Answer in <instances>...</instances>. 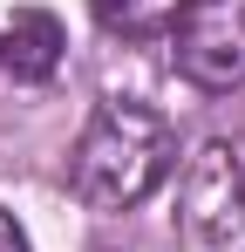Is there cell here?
<instances>
[{
  "label": "cell",
  "mask_w": 245,
  "mask_h": 252,
  "mask_svg": "<svg viewBox=\"0 0 245 252\" xmlns=\"http://www.w3.org/2000/svg\"><path fill=\"white\" fill-rule=\"evenodd\" d=\"M177 164V136L150 102L109 95L89 109L75 150H68V184L89 211H129L157 191Z\"/></svg>",
  "instance_id": "cell-1"
},
{
  "label": "cell",
  "mask_w": 245,
  "mask_h": 252,
  "mask_svg": "<svg viewBox=\"0 0 245 252\" xmlns=\"http://www.w3.org/2000/svg\"><path fill=\"white\" fill-rule=\"evenodd\" d=\"M177 232L191 252H245V136H211L177 177Z\"/></svg>",
  "instance_id": "cell-2"
},
{
  "label": "cell",
  "mask_w": 245,
  "mask_h": 252,
  "mask_svg": "<svg viewBox=\"0 0 245 252\" xmlns=\"http://www.w3.org/2000/svg\"><path fill=\"white\" fill-rule=\"evenodd\" d=\"M170 62L204 95L245 89V0H184L170 28Z\"/></svg>",
  "instance_id": "cell-3"
},
{
  "label": "cell",
  "mask_w": 245,
  "mask_h": 252,
  "mask_svg": "<svg viewBox=\"0 0 245 252\" xmlns=\"http://www.w3.org/2000/svg\"><path fill=\"white\" fill-rule=\"evenodd\" d=\"M61 21L55 14H41V7H14V14H0V75H14V82H48L55 68H61Z\"/></svg>",
  "instance_id": "cell-4"
},
{
  "label": "cell",
  "mask_w": 245,
  "mask_h": 252,
  "mask_svg": "<svg viewBox=\"0 0 245 252\" xmlns=\"http://www.w3.org/2000/svg\"><path fill=\"white\" fill-rule=\"evenodd\" d=\"M89 14L122 34V41H157L177 28V14H184V0H89Z\"/></svg>",
  "instance_id": "cell-5"
},
{
  "label": "cell",
  "mask_w": 245,
  "mask_h": 252,
  "mask_svg": "<svg viewBox=\"0 0 245 252\" xmlns=\"http://www.w3.org/2000/svg\"><path fill=\"white\" fill-rule=\"evenodd\" d=\"M0 252H28V232L14 225V211H0Z\"/></svg>",
  "instance_id": "cell-6"
}]
</instances>
